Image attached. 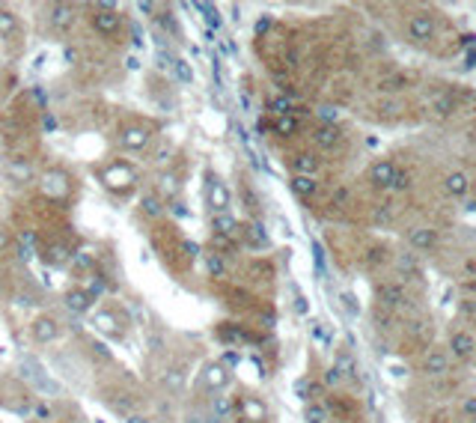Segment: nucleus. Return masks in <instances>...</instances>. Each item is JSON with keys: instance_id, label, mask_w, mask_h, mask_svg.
Wrapping results in <instances>:
<instances>
[{"instance_id": "f257e3e1", "label": "nucleus", "mask_w": 476, "mask_h": 423, "mask_svg": "<svg viewBox=\"0 0 476 423\" xmlns=\"http://www.w3.org/2000/svg\"><path fill=\"white\" fill-rule=\"evenodd\" d=\"M24 373H27V379H30L33 384H36L42 394H51V397H54V394L60 391L57 382H51V379L45 376V370H42V367H36V364H30V361H27V364H24Z\"/></svg>"}, {"instance_id": "f03ea898", "label": "nucleus", "mask_w": 476, "mask_h": 423, "mask_svg": "<svg viewBox=\"0 0 476 423\" xmlns=\"http://www.w3.org/2000/svg\"><path fill=\"white\" fill-rule=\"evenodd\" d=\"M57 334H60V325H57L51 316H39V319H33V337H36L39 343H51V340H57Z\"/></svg>"}, {"instance_id": "7ed1b4c3", "label": "nucleus", "mask_w": 476, "mask_h": 423, "mask_svg": "<svg viewBox=\"0 0 476 423\" xmlns=\"http://www.w3.org/2000/svg\"><path fill=\"white\" fill-rule=\"evenodd\" d=\"M93 24H95V30H98V33H105V36H110V33H116V30H119V15H116L113 9H98V12L93 15Z\"/></svg>"}, {"instance_id": "20e7f679", "label": "nucleus", "mask_w": 476, "mask_h": 423, "mask_svg": "<svg viewBox=\"0 0 476 423\" xmlns=\"http://www.w3.org/2000/svg\"><path fill=\"white\" fill-rule=\"evenodd\" d=\"M393 173H396V167L390 164V161H378V164H372V182L378 185V188H390V182H393Z\"/></svg>"}, {"instance_id": "39448f33", "label": "nucleus", "mask_w": 476, "mask_h": 423, "mask_svg": "<svg viewBox=\"0 0 476 423\" xmlns=\"http://www.w3.org/2000/svg\"><path fill=\"white\" fill-rule=\"evenodd\" d=\"M66 304H69L72 313H87L93 307V295L87 290H72V292H66Z\"/></svg>"}, {"instance_id": "423d86ee", "label": "nucleus", "mask_w": 476, "mask_h": 423, "mask_svg": "<svg viewBox=\"0 0 476 423\" xmlns=\"http://www.w3.org/2000/svg\"><path fill=\"white\" fill-rule=\"evenodd\" d=\"M411 39H417V42H423V39H429L432 33H435V24H432V19L429 15H414L411 19Z\"/></svg>"}, {"instance_id": "0eeeda50", "label": "nucleus", "mask_w": 476, "mask_h": 423, "mask_svg": "<svg viewBox=\"0 0 476 423\" xmlns=\"http://www.w3.org/2000/svg\"><path fill=\"white\" fill-rule=\"evenodd\" d=\"M51 24L57 30H69L75 24V9L72 6H54L51 9Z\"/></svg>"}, {"instance_id": "6e6552de", "label": "nucleus", "mask_w": 476, "mask_h": 423, "mask_svg": "<svg viewBox=\"0 0 476 423\" xmlns=\"http://www.w3.org/2000/svg\"><path fill=\"white\" fill-rule=\"evenodd\" d=\"M313 141L321 146V149H331L339 143V128L336 126H319L316 134H313Z\"/></svg>"}, {"instance_id": "1a4fd4ad", "label": "nucleus", "mask_w": 476, "mask_h": 423, "mask_svg": "<svg viewBox=\"0 0 476 423\" xmlns=\"http://www.w3.org/2000/svg\"><path fill=\"white\" fill-rule=\"evenodd\" d=\"M450 346H452V352L458 355V358H470L473 349H476V343H473V337H470V334H452Z\"/></svg>"}, {"instance_id": "9d476101", "label": "nucleus", "mask_w": 476, "mask_h": 423, "mask_svg": "<svg viewBox=\"0 0 476 423\" xmlns=\"http://www.w3.org/2000/svg\"><path fill=\"white\" fill-rule=\"evenodd\" d=\"M295 170H298V176H313L316 170H319V158L316 156H310V152H301V156H295Z\"/></svg>"}, {"instance_id": "9b49d317", "label": "nucleus", "mask_w": 476, "mask_h": 423, "mask_svg": "<svg viewBox=\"0 0 476 423\" xmlns=\"http://www.w3.org/2000/svg\"><path fill=\"white\" fill-rule=\"evenodd\" d=\"M224 382H227V373H224V367H220V364H209L206 370H202V384L224 387Z\"/></svg>"}, {"instance_id": "f8f14e48", "label": "nucleus", "mask_w": 476, "mask_h": 423, "mask_svg": "<svg viewBox=\"0 0 476 423\" xmlns=\"http://www.w3.org/2000/svg\"><path fill=\"white\" fill-rule=\"evenodd\" d=\"M212 209L214 212H227L229 209V194L220 182H212Z\"/></svg>"}, {"instance_id": "ddd939ff", "label": "nucleus", "mask_w": 476, "mask_h": 423, "mask_svg": "<svg viewBox=\"0 0 476 423\" xmlns=\"http://www.w3.org/2000/svg\"><path fill=\"white\" fill-rule=\"evenodd\" d=\"M316 188H319V185H316L313 176H295V179H292V191H295L298 197H313Z\"/></svg>"}, {"instance_id": "4468645a", "label": "nucleus", "mask_w": 476, "mask_h": 423, "mask_svg": "<svg viewBox=\"0 0 476 423\" xmlns=\"http://www.w3.org/2000/svg\"><path fill=\"white\" fill-rule=\"evenodd\" d=\"M467 185H470V182H467L465 173H450V176H447V191H450L452 197H465V194H467Z\"/></svg>"}, {"instance_id": "2eb2a0df", "label": "nucleus", "mask_w": 476, "mask_h": 423, "mask_svg": "<svg viewBox=\"0 0 476 423\" xmlns=\"http://www.w3.org/2000/svg\"><path fill=\"white\" fill-rule=\"evenodd\" d=\"M146 138H149L146 128H128V131L123 134V146H125V149H140V146L146 143Z\"/></svg>"}, {"instance_id": "dca6fc26", "label": "nucleus", "mask_w": 476, "mask_h": 423, "mask_svg": "<svg viewBox=\"0 0 476 423\" xmlns=\"http://www.w3.org/2000/svg\"><path fill=\"white\" fill-rule=\"evenodd\" d=\"M378 295H381V301L387 304V307H399V304L405 301V292L399 290V286H381Z\"/></svg>"}, {"instance_id": "f3484780", "label": "nucleus", "mask_w": 476, "mask_h": 423, "mask_svg": "<svg viewBox=\"0 0 476 423\" xmlns=\"http://www.w3.org/2000/svg\"><path fill=\"white\" fill-rule=\"evenodd\" d=\"M411 245L414 248H432L435 245V233L432 230H426V227H420V230H411Z\"/></svg>"}, {"instance_id": "a211bd4d", "label": "nucleus", "mask_w": 476, "mask_h": 423, "mask_svg": "<svg viewBox=\"0 0 476 423\" xmlns=\"http://www.w3.org/2000/svg\"><path fill=\"white\" fill-rule=\"evenodd\" d=\"M161 382H164V387H170V391H179V387L185 384V373H182L179 367H170Z\"/></svg>"}, {"instance_id": "6ab92c4d", "label": "nucleus", "mask_w": 476, "mask_h": 423, "mask_svg": "<svg viewBox=\"0 0 476 423\" xmlns=\"http://www.w3.org/2000/svg\"><path fill=\"white\" fill-rule=\"evenodd\" d=\"M274 128H277V134L289 138V134H295V131H298V120H295V116H277Z\"/></svg>"}, {"instance_id": "aec40b11", "label": "nucleus", "mask_w": 476, "mask_h": 423, "mask_svg": "<svg viewBox=\"0 0 476 423\" xmlns=\"http://www.w3.org/2000/svg\"><path fill=\"white\" fill-rule=\"evenodd\" d=\"M426 370H429V373H435V376L444 373V370H447V358L440 352H432L429 358H426Z\"/></svg>"}, {"instance_id": "412c9836", "label": "nucleus", "mask_w": 476, "mask_h": 423, "mask_svg": "<svg viewBox=\"0 0 476 423\" xmlns=\"http://www.w3.org/2000/svg\"><path fill=\"white\" fill-rule=\"evenodd\" d=\"M212 224H214V230H217L220 235H229V233L235 230V221H232L229 215H214V221H212Z\"/></svg>"}, {"instance_id": "4be33fe9", "label": "nucleus", "mask_w": 476, "mask_h": 423, "mask_svg": "<svg viewBox=\"0 0 476 423\" xmlns=\"http://www.w3.org/2000/svg\"><path fill=\"white\" fill-rule=\"evenodd\" d=\"M304 420H307V423H325V420H328V412L321 409V405H307V412H304Z\"/></svg>"}, {"instance_id": "5701e85b", "label": "nucleus", "mask_w": 476, "mask_h": 423, "mask_svg": "<svg viewBox=\"0 0 476 423\" xmlns=\"http://www.w3.org/2000/svg\"><path fill=\"white\" fill-rule=\"evenodd\" d=\"M271 111H274L277 116H292V101H289L286 96H277L274 101H271Z\"/></svg>"}, {"instance_id": "b1692460", "label": "nucleus", "mask_w": 476, "mask_h": 423, "mask_svg": "<svg viewBox=\"0 0 476 423\" xmlns=\"http://www.w3.org/2000/svg\"><path fill=\"white\" fill-rule=\"evenodd\" d=\"M108 402L113 405L116 412H128V409H131V402H134V397H128V394H116V397H110Z\"/></svg>"}, {"instance_id": "393cba45", "label": "nucleus", "mask_w": 476, "mask_h": 423, "mask_svg": "<svg viewBox=\"0 0 476 423\" xmlns=\"http://www.w3.org/2000/svg\"><path fill=\"white\" fill-rule=\"evenodd\" d=\"M161 209H164V206H161V200H158L155 194H149V197L143 200V212H146V215L155 218V215H161Z\"/></svg>"}, {"instance_id": "a878e982", "label": "nucleus", "mask_w": 476, "mask_h": 423, "mask_svg": "<svg viewBox=\"0 0 476 423\" xmlns=\"http://www.w3.org/2000/svg\"><path fill=\"white\" fill-rule=\"evenodd\" d=\"M212 412H214L217 417H227V414H229V397H214V399H212Z\"/></svg>"}, {"instance_id": "bb28decb", "label": "nucleus", "mask_w": 476, "mask_h": 423, "mask_svg": "<svg viewBox=\"0 0 476 423\" xmlns=\"http://www.w3.org/2000/svg\"><path fill=\"white\" fill-rule=\"evenodd\" d=\"M12 30H15V15L0 9V36H6V33H12Z\"/></svg>"}, {"instance_id": "cd10ccee", "label": "nucleus", "mask_w": 476, "mask_h": 423, "mask_svg": "<svg viewBox=\"0 0 476 423\" xmlns=\"http://www.w3.org/2000/svg\"><path fill=\"white\" fill-rule=\"evenodd\" d=\"M173 72H176V78H182L185 83L194 81V75H191V69H188V63H185V60H173Z\"/></svg>"}, {"instance_id": "c85d7f7f", "label": "nucleus", "mask_w": 476, "mask_h": 423, "mask_svg": "<svg viewBox=\"0 0 476 423\" xmlns=\"http://www.w3.org/2000/svg\"><path fill=\"white\" fill-rule=\"evenodd\" d=\"M206 268H209L214 277H224V263H220L214 253H206Z\"/></svg>"}, {"instance_id": "c756f323", "label": "nucleus", "mask_w": 476, "mask_h": 423, "mask_svg": "<svg viewBox=\"0 0 476 423\" xmlns=\"http://www.w3.org/2000/svg\"><path fill=\"white\" fill-rule=\"evenodd\" d=\"M250 242H257L259 248H265V245H268V235H265L262 224H250Z\"/></svg>"}, {"instance_id": "7c9ffc66", "label": "nucleus", "mask_w": 476, "mask_h": 423, "mask_svg": "<svg viewBox=\"0 0 476 423\" xmlns=\"http://www.w3.org/2000/svg\"><path fill=\"white\" fill-rule=\"evenodd\" d=\"M435 111H438L440 116H447V113L452 111V98H450V96H438V98H435Z\"/></svg>"}, {"instance_id": "2f4dec72", "label": "nucleus", "mask_w": 476, "mask_h": 423, "mask_svg": "<svg viewBox=\"0 0 476 423\" xmlns=\"http://www.w3.org/2000/svg\"><path fill=\"white\" fill-rule=\"evenodd\" d=\"M399 268H402V272H408V275H414L417 272V260L411 257V253H402V257H399Z\"/></svg>"}, {"instance_id": "473e14b6", "label": "nucleus", "mask_w": 476, "mask_h": 423, "mask_svg": "<svg viewBox=\"0 0 476 423\" xmlns=\"http://www.w3.org/2000/svg\"><path fill=\"white\" fill-rule=\"evenodd\" d=\"M402 87H405V78H387V81H381V90L384 93H396Z\"/></svg>"}, {"instance_id": "72a5a7b5", "label": "nucleus", "mask_w": 476, "mask_h": 423, "mask_svg": "<svg viewBox=\"0 0 476 423\" xmlns=\"http://www.w3.org/2000/svg\"><path fill=\"white\" fill-rule=\"evenodd\" d=\"M95 325H98V331L108 334V331L113 328V316H110V313H98V316H95Z\"/></svg>"}, {"instance_id": "f704fd0d", "label": "nucleus", "mask_w": 476, "mask_h": 423, "mask_svg": "<svg viewBox=\"0 0 476 423\" xmlns=\"http://www.w3.org/2000/svg\"><path fill=\"white\" fill-rule=\"evenodd\" d=\"M390 188H396V191H405V188H408V176L396 170V173H393V182H390Z\"/></svg>"}, {"instance_id": "c9c22d12", "label": "nucleus", "mask_w": 476, "mask_h": 423, "mask_svg": "<svg viewBox=\"0 0 476 423\" xmlns=\"http://www.w3.org/2000/svg\"><path fill=\"white\" fill-rule=\"evenodd\" d=\"M197 9H200V12H202V15H209V21H212V24H214V27H217V24H220V19H217V12H214V6H206V4H200V6H197Z\"/></svg>"}, {"instance_id": "e433bc0d", "label": "nucleus", "mask_w": 476, "mask_h": 423, "mask_svg": "<svg viewBox=\"0 0 476 423\" xmlns=\"http://www.w3.org/2000/svg\"><path fill=\"white\" fill-rule=\"evenodd\" d=\"M319 116H321V120H325L328 126H333V123H336V111H333V108H321V111H319Z\"/></svg>"}, {"instance_id": "4c0bfd02", "label": "nucleus", "mask_w": 476, "mask_h": 423, "mask_svg": "<svg viewBox=\"0 0 476 423\" xmlns=\"http://www.w3.org/2000/svg\"><path fill=\"white\" fill-rule=\"evenodd\" d=\"M343 304H346V310H348V313H357V304H354V295L343 292Z\"/></svg>"}, {"instance_id": "58836bf2", "label": "nucleus", "mask_w": 476, "mask_h": 423, "mask_svg": "<svg viewBox=\"0 0 476 423\" xmlns=\"http://www.w3.org/2000/svg\"><path fill=\"white\" fill-rule=\"evenodd\" d=\"M295 391H298V397H304V399H307V394H310V384H307V382H298V384H295Z\"/></svg>"}, {"instance_id": "ea45409f", "label": "nucleus", "mask_w": 476, "mask_h": 423, "mask_svg": "<svg viewBox=\"0 0 476 423\" xmlns=\"http://www.w3.org/2000/svg\"><path fill=\"white\" fill-rule=\"evenodd\" d=\"M339 379H343V376H339V370H336V367L328 370V384H339Z\"/></svg>"}, {"instance_id": "a19ab883", "label": "nucleus", "mask_w": 476, "mask_h": 423, "mask_svg": "<svg viewBox=\"0 0 476 423\" xmlns=\"http://www.w3.org/2000/svg\"><path fill=\"white\" fill-rule=\"evenodd\" d=\"M378 260H384V253L376 248V250H369V263H378Z\"/></svg>"}, {"instance_id": "79ce46f5", "label": "nucleus", "mask_w": 476, "mask_h": 423, "mask_svg": "<svg viewBox=\"0 0 476 423\" xmlns=\"http://www.w3.org/2000/svg\"><path fill=\"white\" fill-rule=\"evenodd\" d=\"M467 69H473V66H476V48H470V54H467Z\"/></svg>"}, {"instance_id": "37998d69", "label": "nucleus", "mask_w": 476, "mask_h": 423, "mask_svg": "<svg viewBox=\"0 0 476 423\" xmlns=\"http://www.w3.org/2000/svg\"><path fill=\"white\" fill-rule=\"evenodd\" d=\"M465 412L476 417V399H467V402H465Z\"/></svg>"}, {"instance_id": "c03bdc74", "label": "nucleus", "mask_w": 476, "mask_h": 423, "mask_svg": "<svg viewBox=\"0 0 476 423\" xmlns=\"http://www.w3.org/2000/svg\"><path fill=\"white\" fill-rule=\"evenodd\" d=\"M390 373H393V376H405V367H399V364H393V367H390Z\"/></svg>"}, {"instance_id": "a18cd8bd", "label": "nucleus", "mask_w": 476, "mask_h": 423, "mask_svg": "<svg viewBox=\"0 0 476 423\" xmlns=\"http://www.w3.org/2000/svg\"><path fill=\"white\" fill-rule=\"evenodd\" d=\"M268 24H271V21H268V19H262V21H259V24H257V30H259V33H262V30H268Z\"/></svg>"}, {"instance_id": "49530a36", "label": "nucleus", "mask_w": 476, "mask_h": 423, "mask_svg": "<svg viewBox=\"0 0 476 423\" xmlns=\"http://www.w3.org/2000/svg\"><path fill=\"white\" fill-rule=\"evenodd\" d=\"M462 42H465L467 48H473V42H476V36H462Z\"/></svg>"}, {"instance_id": "de8ad7c7", "label": "nucleus", "mask_w": 476, "mask_h": 423, "mask_svg": "<svg viewBox=\"0 0 476 423\" xmlns=\"http://www.w3.org/2000/svg\"><path fill=\"white\" fill-rule=\"evenodd\" d=\"M128 423H146V420H143V417H134V414H131V417H128Z\"/></svg>"}, {"instance_id": "09e8293b", "label": "nucleus", "mask_w": 476, "mask_h": 423, "mask_svg": "<svg viewBox=\"0 0 476 423\" xmlns=\"http://www.w3.org/2000/svg\"><path fill=\"white\" fill-rule=\"evenodd\" d=\"M188 423H200V417H188Z\"/></svg>"}, {"instance_id": "8fccbe9b", "label": "nucleus", "mask_w": 476, "mask_h": 423, "mask_svg": "<svg viewBox=\"0 0 476 423\" xmlns=\"http://www.w3.org/2000/svg\"><path fill=\"white\" fill-rule=\"evenodd\" d=\"M473 423H476V417H473Z\"/></svg>"}]
</instances>
